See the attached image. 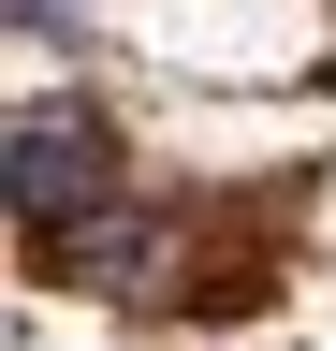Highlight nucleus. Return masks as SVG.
<instances>
[{"label": "nucleus", "mask_w": 336, "mask_h": 351, "mask_svg": "<svg viewBox=\"0 0 336 351\" xmlns=\"http://www.w3.org/2000/svg\"><path fill=\"white\" fill-rule=\"evenodd\" d=\"M44 249L73 263V278H103V293H146V263H161V219H146V205H88V219H59Z\"/></svg>", "instance_id": "obj_2"}, {"label": "nucleus", "mask_w": 336, "mask_h": 351, "mask_svg": "<svg viewBox=\"0 0 336 351\" xmlns=\"http://www.w3.org/2000/svg\"><path fill=\"white\" fill-rule=\"evenodd\" d=\"M88 205H103V132L59 117V103H29L15 117V219L59 234V219H88Z\"/></svg>", "instance_id": "obj_1"}]
</instances>
